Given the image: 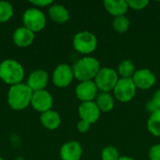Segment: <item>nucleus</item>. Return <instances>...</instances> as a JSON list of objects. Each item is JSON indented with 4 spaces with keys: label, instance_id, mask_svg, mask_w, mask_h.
<instances>
[{
    "label": "nucleus",
    "instance_id": "27",
    "mask_svg": "<svg viewBox=\"0 0 160 160\" xmlns=\"http://www.w3.org/2000/svg\"><path fill=\"white\" fill-rule=\"evenodd\" d=\"M148 156L150 160H160V144L153 145L149 150Z\"/></svg>",
    "mask_w": 160,
    "mask_h": 160
},
{
    "label": "nucleus",
    "instance_id": "19",
    "mask_svg": "<svg viewBox=\"0 0 160 160\" xmlns=\"http://www.w3.org/2000/svg\"><path fill=\"white\" fill-rule=\"evenodd\" d=\"M95 102L101 112H110L114 108V98L106 92H100L98 94Z\"/></svg>",
    "mask_w": 160,
    "mask_h": 160
},
{
    "label": "nucleus",
    "instance_id": "10",
    "mask_svg": "<svg viewBox=\"0 0 160 160\" xmlns=\"http://www.w3.org/2000/svg\"><path fill=\"white\" fill-rule=\"evenodd\" d=\"M75 94L77 98L82 102L95 101L98 94V89L94 81L81 82L76 86Z\"/></svg>",
    "mask_w": 160,
    "mask_h": 160
},
{
    "label": "nucleus",
    "instance_id": "18",
    "mask_svg": "<svg viewBox=\"0 0 160 160\" xmlns=\"http://www.w3.org/2000/svg\"><path fill=\"white\" fill-rule=\"evenodd\" d=\"M48 13L50 18L56 23H66L70 18L67 8L61 4H52L50 6Z\"/></svg>",
    "mask_w": 160,
    "mask_h": 160
},
{
    "label": "nucleus",
    "instance_id": "13",
    "mask_svg": "<svg viewBox=\"0 0 160 160\" xmlns=\"http://www.w3.org/2000/svg\"><path fill=\"white\" fill-rule=\"evenodd\" d=\"M82 147L77 141H69L64 143L60 149V158L62 160H81Z\"/></svg>",
    "mask_w": 160,
    "mask_h": 160
},
{
    "label": "nucleus",
    "instance_id": "25",
    "mask_svg": "<svg viewBox=\"0 0 160 160\" xmlns=\"http://www.w3.org/2000/svg\"><path fill=\"white\" fill-rule=\"evenodd\" d=\"M146 109L151 113L158 110H160V88L154 93L152 99L146 104Z\"/></svg>",
    "mask_w": 160,
    "mask_h": 160
},
{
    "label": "nucleus",
    "instance_id": "23",
    "mask_svg": "<svg viewBox=\"0 0 160 160\" xmlns=\"http://www.w3.org/2000/svg\"><path fill=\"white\" fill-rule=\"evenodd\" d=\"M14 9L12 5L7 1H0V23L6 22L13 16Z\"/></svg>",
    "mask_w": 160,
    "mask_h": 160
},
{
    "label": "nucleus",
    "instance_id": "11",
    "mask_svg": "<svg viewBox=\"0 0 160 160\" xmlns=\"http://www.w3.org/2000/svg\"><path fill=\"white\" fill-rule=\"evenodd\" d=\"M78 113L81 120H83L92 125L99 120L101 112L95 101H89L82 102L78 108Z\"/></svg>",
    "mask_w": 160,
    "mask_h": 160
},
{
    "label": "nucleus",
    "instance_id": "3",
    "mask_svg": "<svg viewBox=\"0 0 160 160\" xmlns=\"http://www.w3.org/2000/svg\"><path fill=\"white\" fill-rule=\"evenodd\" d=\"M24 78V69L18 61L6 59L0 63V79L7 84L12 86L22 83Z\"/></svg>",
    "mask_w": 160,
    "mask_h": 160
},
{
    "label": "nucleus",
    "instance_id": "1",
    "mask_svg": "<svg viewBox=\"0 0 160 160\" xmlns=\"http://www.w3.org/2000/svg\"><path fill=\"white\" fill-rule=\"evenodd\" d=\"M100 68L99 61L89 55L82 57L72 66L74 78L80 81V82L94 81Z\"/></svg>",
    "mask_w": 160,
    "mask_h": 160
},
{
    "label": "nucleus",
    "instance_id": "28",
    "mask_svg": "<svg viewBox=\"0 0 160 160\" xmlns=\"http://www.w3.org/2000/svg\"><path fill=\"white\" fill-rule=\"evenodd\" d=\"M32 5L35 6V8H45V7H50L53 4L52 0H34L30 2Z\"/></svg>",
    "mask_w": 160,
    "mask_h": 160
},
{
    "label": "nucleus",
    "instance_id": "7",
    "mask_svg": "<svg viewBox=\"0 0 160 160\" xmlns=\"http://www.w3.org/2000/svg\"><path fill=\"white\" fill-rule=\"evenodd\" d=\"M137 90L138 89L132 79L120 78L112 92L115 99L120 102L127 103L131 101L135 98Z\"/></svg>",
    "mask_w": 160,
    "mask_h": 160
},
{
    "label": "nucleus",
    "instance_id": "22",
    "mask_svg": "<svg viewBox=\"0 0 160 160\" xmlns=\"http://www.w3.org/2000/svg\"><path fill=\"white\" fill-rule=\"evenodd\" d=\"M112 27L115 32L123 34L126 33L130 27V21L126 16L115 17L112 21Z\"/></svg>",
    "mask_w": 160,
    "mask_h": 160
},
{
    "label": "nucleus",
    "instance_id": "24",
    "mask_svg": "<svg viewBox=\"0 0 160 160\" xmlns=\"http://www.w3.org/2000/svg\"><path fill=\"white\" fill-rule=\"evenodd\" d=\"M120 155L116 147L112 145H109L103 148L101 152V159L102 160H119Z\"/></svg>",
    "mask_w": 160,
    "mask_h": 160
},
{
    "label": "nucleus",
    "instance_id": "26",
    "mask_svg": "<svg viewBox=\"0 0 160 160\" xmlns=\"http://www.w3.org/2000/svg\"><path fill=\"white\" fill-rule=\"evenodd\" d=\"M127 1L128 4V8L134 10L144 9L149 4L148 0H127Z\"/></svg>",
    "mask_w": 160,
    "mask_h": 160
},
{
    "label": "nucleus",
    "instance_id": "2",
    "mask_svg": "<svg viewBox=\"0 0 160 160\" xmlns=\"http://www.w3.org/2000/svg\"><path fill=\"white\" fill-rule=\"evenodd\" d=\"M34 91L26 83H19L10 86L8 92V103L15 111H22L31 105Z\"/></svg>",
    "mask_w": 160,
    "mask_h": 160
},
{
    "label": "nucleus",
    "instance_id": "32",
    "mask_svg": "<svg viewBox=\"0 0 160 160\" xmlns=\"http://www.w3.org/2000/svg\"><path fill=\"white\" fill-rule=\"evenodd\" d=\"M0 28H1V23H0Z\"/></svg>",
    "mask_w": 160,
    "mask_h": 160
},
{
    "label": "nucleus",
    "instance_id": "4",
    "mask_svg": "<svg viewBox=\"0 0 160 160\" xmlns=\"http://www.w3.org/2000/svg\"><path fill=\"white\" fill-rule=\"evenodd\" d=\"M72 43L74 49L78 52L85 56H88L97 49L98 38L92 32L84 30L78 32L73 37Z\"/></svg>",
    "mask_w": 160,
    "mask_h": 160
},
{
    "label": "nucleus",
    "instance_id": "8",
    "mask_svg": "<svg viewBox=\"0 0 160 160\" xmlns=\"http://www.w3.org/2000/svg\"><path fill=\"white\" fill-rule=\"evenodd\" d=\"M74 79L72 67L68 64L58 65L52 72V82L59 88L68 86Z\"/></svg>",
    "mask_w": 160,
    "mask_h": 160
},
{
    "label": "nucleus",
    "instance_id": "21",
    "mask_svg": "<svg viewBox=\"0 0 160 160\" xmlns=\"http://www.w3.org/2000/svg\"><path fill=\"white\" fill-rule=\"evenodd\" d=\"M147 129L155 137H160V110L152 112L147 121Z\"/></svg>",
    "mask_w": 160,
    "mask_h": 160
},
{
    "label": "nucleus",
    "instance_id": "6",
    "mask_svg": "<svg viewBox=\"0 0 160 160\" xmlns=\"http://www.w3.org/2000/svg\"><path fill=\"white\" fill-rule=\"evenodd\" d=\"M23 26L34 33L40 32L46 26V16L38 8H30L22 14Z\"/></svg>",
    "mask_w": 160,
    "mask_h": 160
},
{
    "label": "nucleus",
    "instance_id": "30",
    "mask_svg": "<svg viewBox=\"0 0 160 160\" xmlns=\"http://www.w3.org/2000/svg\"><path fill=\"white\" fill-rule=\"evenodd\" d=\"M119 160H136V159H134L133 158H130V157H127V156H125V157H120Z\"/></svg>",
    "mask_w": 160,
    "mask_h": 160
},
{
    "label": "nucleus",
    "instance_id": "17",
    "mask_svg": "<svg viewBox=\"0 0 160 160\" xmlns=\"http://www.w3.org/2000/svg\"><path fill=\"white\" fill-rule=\"evenodd\" d=\"M39 120H40L41 125L49 130L57 129L60 127L61 122H62L60 114L56 111H53V110H50L48 112L41 113Z\"/></svg>",
    "mask_w": 160,
    "mask_h": 160
},
{
    "label": "nucleus",
    "instance_id": "5",
    "mask_svg": "<svg viewBox=\"0 0 160 160\" xmlns=\"http://www.w3.org/2000/svg\"><path fill=\"white\" fill-rule=\"evenodd\" d=\"M119 79V75L115 69L104 67L100 68L94 82L100 92L110 93L111 91H113Z\"/></svg>",
    "mask_w": 160,
    "mask_h": 160
},
{
    "label": "nucleus",
    "instance_id": "12",
    "mask_svg": "<svg viewBox=\"0 0 160 160\" xmlns=\"http://www.w3.org/2000/svg\"><path fill=\"white\" fill-rule=\"evenodd\" d=\"M132 80L137 87L141 90H149L152 88L157 81L156 75L148 68H141L136 70Z\"/></svg>",
    "mask_w": 160,
    "mask_h": 160
},
{
    "label": "nucleus",
    "instance_id": "31",
    "mask_svg": "<svg viewBox=\"0 0 160 160\" xmlns=\"http://www.w3.org/2000/svg\"><path fill=\"white\" fill-rule=\"evenodd\" d=\"M0 160H5V159H4V158H2V157L0 156Z\"/></svg>",
    "mask_w": 160,
    "mask_h": 160
},
{
    "label": "nucleus",
    "instance_id": "16",
    "mask_svg": "<svg viewBox=\"0 0 160 160\" xmlns=\"http://www.w3.org/2000/svg\"><path fill=\"white\" fill-rule=\"evenodd\" d=\"M103 5L107 12L114 18L125 16L128 9L129 8L127 0H105Z\"/></svg>",
    "mask_w": 160,
    "mask_h": 160
},
{
    "label": "nucleus",
    "instance_id": "14",
    "mask_svg": "<svg viewBox=\"0 0 160 160\" xmlns=\"http://www.w3.org/2000/svg\"><path fill=\"white\" fill-rule=\"evenodd\" d=\"M49 82V74L43 69H37L30 73L27 79V85L34 91L45 90Z\"/></svg>",
    "mask_w": 160,
    "mask_h": 160
},
{
    "label": "nucleus",
    "instance_id": "29",
    "mask_svg": "<svg viewBox=\"0 0 160 160\" xmlns=\"http://www.w3.org/2000/svg\"><path fill=\"white\" fill-rule=\"evenodd\" d=\"M90 126H91V124H89V123H87V122H85L83 120H80L77 123V129L81 133H86L87 131H89Z\"/></svg>",
    "mask_w": 160,
    "mask_h": 160
},
{
    "label": "nucleus",
    "instance_id": "20",
    "mask_svg": "<svg viewBox=\"0 0 160 160\" xmlns=\"http://www.w3.org/2000/svg\"><path fill=\"white\" fill-rule=\"evenodd\" d=\"M135 72H136V67L134 63L129 59H126L122 61L118 66L117 73L123 79H132Z\"/></svg>",
    "mask_w": 160,
    "mask_h": 160
},
{
    "label": "nucleus",
    "instance_id": "15",
    "mask_svg": "<svg viewBox=\"0 0 160 160\" xmlns=\"http://www.w3.org/2000/svg\"><path fill=\"white\" fill-rule=\"evenodd\" d=\"M13 42L16 46L26 48L30 46L35 39V33L24 26L18 27L12 35Z\"/></svg>",
    "mask_w": 160,
    "mask_h": 160
},
{
    "label": "nucleus",
    "instance_id": "9",
    "mask_svg": "<svg viewBox=\"0 0 160 160\" xmlns=\"http://www.w3.org/2000/svg\"><path fill=\"white\" fill-rule=\"evenodd\" d=\"M53 98L52 94L47 90L36 91L33 93L31 99V106L38 112H45L52 110Z\"/></svg>",
    "mask_w": 160,
    "mask_h": 160
}]
</instances>
